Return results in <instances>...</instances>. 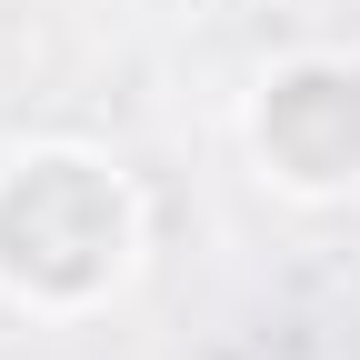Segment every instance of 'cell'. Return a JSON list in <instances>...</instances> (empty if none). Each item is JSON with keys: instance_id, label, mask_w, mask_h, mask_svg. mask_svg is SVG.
<instances>
[{"instance_id": "obj_2", "label": "cell", "mask_w": 360, "mask_h": 360, "mask_svg": "<svg viewBox=\"0 0 360 360\" xmlns=\"http://www.w3.org/2000/svg\"><path fill=\"white\" fill-rule=\"evenodd\" d=\"M250 160L290 200H350L360 191V70L330 60V51H300L281 70H260Z\"/></svg>"}, {"instance_id": "obj_1", "label": "cell", "mask_w": 360, "mask_h": 360, "mask_svg": "<svg viewBox=\"0 0 360 360\" xmlns=\"http://www.w3.org/2000/svg\"><path fill=\"white\" fill-rule=\"evenodd\" d=\"M130 270H141V191L130 170L40 141L0 160V300L30 321H90Z\"/></svg>"}]
</instances>
